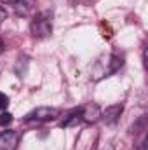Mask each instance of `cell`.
Listing matches in <instances>:
<instances>
[{"label": "cell", "mask_w": 148, "mask_h": 150, "mask_svg": "<svg viewBox=\"0 0 148 150\" xmlns=\"http://www.w3.org/2000/svg\"><path fill=\"white\" fill-rule=\"evenodd\" d=\"M32 35L37 38H45L52 32V12L44 11L32 21Z\"/></svg>", "instance_id": "cell-1"}, {"label": "cell", "mask_w": 148, "mask_h": 150, "mask_svg": "<svg viewBox=\"0 0 148 150\" xmlns=\"http://www.w3.org/2000/svg\"><path fill=\"white\" fill-rule=\"evenodd\" d=\"M59 117L58 108H51V107H38L35 110L28 113L25 119L26 120H38V122H47V120H56Z\"/></svg>", "instance_id": "cell-2"}, {"label": "cell", "mask_w": 148, "mask_h": 150, "mask_svg": "<svg viewBox=\"0 0 148 150\" xmlns=\"http://www.w3.org/2000/svg\"><path fill=\"white\" fill-rule=\"evenodd\" d=\"M19 145V133L4 131L0 133V150H16Z\"/></svg>", "instance_id": "cell-3"}, {"label": "cell", "mask_w": 148, "mask_h": 150, "mask_svg": "<svg viewBox=\"0 0 148 150\" xmlns=\"http://www.w3.org/2000/svg\"><path fill=\"white\" fill-rule=\"evenodd\" d=\"M12 7H14L16 14L28 16L33 11V7H35V0H14L12 2Z\"/></svg>", "instance_id": "cell-4"}, {"label": "cell", "mask_w": 148, "mask_h": 150, "mask_svg": "<svg viewBox=\"0 0 148 150\" xmlns=\"http://www.w3.org/2000/svg\"><path fill=\"white\" fill-rule=\"evenodd\" d=\"M80 110H82V120H85V122H96L101 117V110L98 105H87Z\"/></svg>", "instance_id": "cell-5"}, {"label": "cell", "mask_w": 148, "mask_h": 150, "mask_svg": "<svg viewBox=\"0 0 148 150\" xmlns=\"http://www.w3.org/2000/svg\"><path fill=\"white\" fill-rule=\"evenodd\" d=\"M120 113H122V105H111V107L105 108V110L101 112V117H103L106 122H115V120L120 117Z\"/></svg>", "instance_id": "cell-6"}, {"label": "cell", "mask_w": 148, "mask_h": 150, "mask_svg": "<svg viewBox=\"0 0 148 150\" xmlns=\"http://www.w3.org/2000/svg\"><path fill=\"white\" fill-rule=\"evenodd\" d=\"M12 122V113H0V126H7V124H11Z\"/></svg>", "instance_id": "cell-7"}, {"label": "cell", "mask_w": 148, "mask_h": 150, "mask_svg": "<svg viewBox=\"0 0 148 150\" xmlns=\"http://www.w3.org/2000/svg\"><path fill=\"white\" fill-rule=\"evenodd\" d=\"M7 105H9V96L4 94V93H0V110L7 108Z\"/></svg>", "instance_id": "cell-8"}, {"label": "cell", "mask_w": 148, "mask_h": 150, "mask_svg": "<svg viewBox=\"0 0 148 150\" xmlns=\"http://www.w3.org/2000/svg\"><path fill=\"white\" fill-rule=\"evenodd\" d=\"M4 19H5V11H4V7L0 5V23H2Z\"/></svg>", "instance_id": "cell-9"}, {"label": "cell", "mask_w": 148, "mask_h": 150, "mask_svg": "<svg viewBox=\"0 0 148 150\" xmlns=\"http://www.w3.org/2000/svg\"><path fill=\"white\" fill-rule=\"evenodd\" d=\"M0 2H4V4H12L14 0H0Z\"/></svg>", "instance_id": "cell-10"}, {"label": "cell", "mask_w": 148, "mask_h": 150, "mask_svg": "<svg viewBox=\"0 0 148 150\" xmlns=\"http://www.w3.org/2000/svg\"><path fill=\"white\" fill-rule=\"evenodd\" d=\"M2 49H4V44H2V40H0V52H2Z\"/></svg>", "instance_id": "cell-11"}]
</instances>
